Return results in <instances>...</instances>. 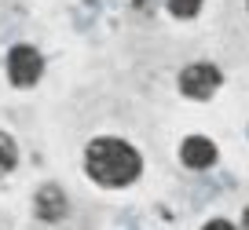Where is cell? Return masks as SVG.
I'll return each instance as SVG.
<instances>
[{
    "instance_id": "cell-9",
    "label": "cell",
    "mask_w": 249,
    "mask_h": 230,
    "mask_svg": "<svg viewBox=\"0 0 249 230\" xmlns=\"http://www.w3.org/2000/svg\"><path fill=\"white\" fill-rule=\"evenodd\" d=\"M242 230H249V208H246V215H242Z\"/></svg>"
},
{
    "instance_id": "cell-2",
    "label": "cell",
    "mask_w": 249,
    "mask_h": 230,
    "mask_svg": "<svg viewBox=\"0 0 249 230\" xmlns=\"http://www.w3.org/2000/svg\"><path fill=\"white\" fill-rule=\"evenodd\" d=\"M40 69H44V59L33 44H15L8 51V77L15 88H33L40 81Z\"/></svg>"
},
{
    "instance_id": "cell-4",
    "label": "cell",
    "mask_w": 249,
    "mask_h": 230,
    "mask_svg": "<svg viewBox=\"0 0 249 230\" xmlns=\"http://www.w3.org/2000/svg\"><path fill=\"white\" fill-rule=\"evenodd\" d=\"M216 143L213 139H205V135H187L183 139V146H179V161L187 164V168H213L216 164Z\"/></svg>"
},
{
    "instance_id": "cell-1",
    "label": "cell",
    "mask_w": 249,
    "mask_h": 230,
    "mask_svg": "<svg viewBox=\"0 0 249 230\" xmlns=\"http://www.w3.org/2000/svg\"><path fill=\"white\" fill-rule=\"evenodd\" d=\"M85 172L95 179L99 186H128L140 179L143 172V157L124 143V139H92L85 150Z\"/></svg>"
},
{
    "instance_id": "cell-6",
    "label": "cell",
    "mask_w": 249,
    "mask_h": 230,
    "mask_svg": "<svg viewBox=\"0 0 249 230\" xmlns=\"http://www.w3.org/2000/svg\"><path fill=\"white\" fill-rule=\"evenodd\" d=\"M15 164H18V146H15V139H11L8 131H0V176L11 172Z\"/></svg>"
},
{
    "instance_id": "cell-3",
    "label": "cell",
    "mask_w": 249,
    "mask_h": 230,
    "mask_svg": "<svg viewBox=\"0 0 249 230\" xmlns=\"http://www.w3.org/2000/svg\"><path fill=\"white\" fill-rule=\"evenodd\" d=\"M224 84V73H220L213 62H195L179 73V92L187 99H213V92Z\"/></svg>"
},
{
    "instance_id": "cell-5",
    "label": "cell",
    "mask_w": 249,
    "mask_h": 230,
    "mask_svg": "<svg viewBox=\"0 0 249 230\" xmlns=\"http://www.w3.org/2000/svg\"><path fill=\"white\" fill-rule=\"evenodd\" d=\"M33 208H37L40 219L55 223V219H62V215H66V194H62L55 183H48V186H40V190H37V197H33Z\"/></svg>"
},
{
    "instance_id": "cell-7",
    "label": "cell",
    "mask_w": 249,
    "mask_h": 230,
    "mask_svg": "<svg viewBox=\"0 0 249 230\" xmlns=\"http://www.w3.org/2000/svg\"><path fill=\"white\" fill-rule=\"evenodd\" d=\"M165 4H169V11L176 18H195L202 11V0H165Z\"/></svg>"
},
{
    "instance_id": "cell-8",
    "label": "cell",
    "mask_w": 249,
    "mask_h": 230,
    "mask_svg": "<svg viewBox=\"0 0 249 230\" xmlns=\"http://www.w3.org/2000/svg\"><path fill=\"white\" fill-rule=\"evenodd\" d=\"M202 230H238V227H234V223H227V219H209Z\"/></svg>"
}]
</instances>
